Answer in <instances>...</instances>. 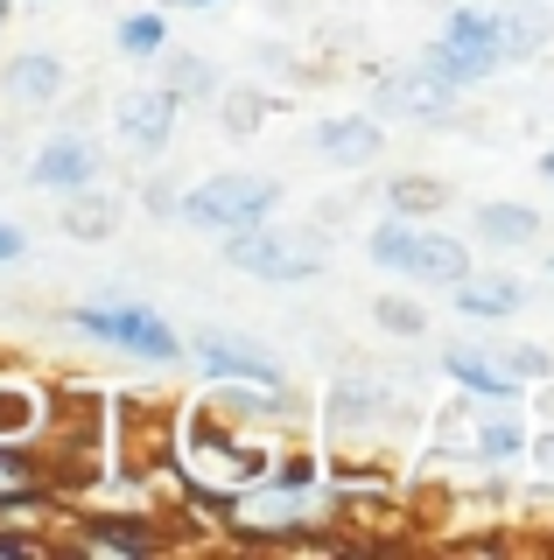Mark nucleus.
Returning a JSON list of instances; mask_svg holds the SVG:
<instances>
[{
  "label": "nucleus",
  "instance_id": "1",
  "mask_svg": "<svg viewBox=\"0 0 554 560\" xmlns=\"http://www.w3.org/2000/svg\"><path fill=\"white\" fill-rule=\"evenodd\" d=\"M224 259L253 280H274V288H296V280L323 273V245L309 232H259V224H239L224 238Z\"/></svg>",
  "mask_w": 554,
  "mask_h": 560
},
{
  "label": "nucleus",
  "instance_id": "2",
  "mask_svg": "<svg viewBox=\"0 0 554 560\" xmlns=\"http://www.w3.org/2000/svg\"><path fill=\"white\" fill-rule=\"evenodd\" d=\"M274 203H281V189L259 183V175H211V183H197L189 197H176L183 224H197V232H239V224H267Z\"/></svg>",
  "mask_w": 554,
  "mask_h": 560
},
{
  "label": "nucleus",
  "instance_id": "3",
  "mask_svg": "<svg viewBox=\"0 0 554 560\" xmlns=\"http://www.w3.org/2000/svg\"><path fill=\"white\" fill-rule=\"evenodd\" d=\"M71 329H84V337H99V343H119V350H134V358H154V364L183 358L176 329L154 308H134V302H84V308H71Z\"/></svg>",
  "mask_w": 554,
  "mask_h": 560
},
{
  "label": "nucleus",
  "instance_id": "4",
  "mask_svg": "<svg viewBox=\"0 0 554 560\" xmlns=\"http://www.w3.org/2000/svg\"><path fill=\"white\" fill-rule=\"evenodd\" d=\"M197 364L211 378H239V385H253V393H267V399H288V372L267 358V350H253L246 337H232V329H204Z\"/></svg>",
  "mask_w": 554,
  "mask_h": 560
},
{
  "label": "nucleus",
  "instance_id": "5",
  "mask_svg": "<svg viewBox=\"0 0 554 560\" xmlns=\"http://www.w3.org/2000/svg\"><path fill=\"white\" fill-rule=\"evenodd\" d=\"M113 119H119V140H127L134 154H162L169 133H176V98H169L162 84H134V92L113 98Z\"/></svg>",
  "mask_w": 554,
  "mask_h": 560
},
{
  "label": "nucleus",
  "instance_id": "6",
  "mask_svg": "<svg viewBox=\"0 0 554 560\" xmlns=\"http://www.w3.org/2000/svg\"><path fill=\"white\" fill-rule=\"evenodd\" d=\"M28 183L36 189H84V183H99V148L84 133H49L43 148H36V162H28Z\"/></svg>",
  "mask_w": 554,
  "mask_h": 560
},
{
  "label": "nucleus",
  "instance_id": "7",
  "mask_svg": "<svg viewBox=\"0 0 554 560\" xmlns=\"http://www.w3.org/2000/svg\"><path fill=\"white\" fill-rule=\"evenodd\" d=\"M442 372L457 378L463 393H477V399H519V378L492 358V350H477V343H449L442 350Z\"/></svg>",
  "mask_w": 554,
  "mask_h": 560
},
{
  "label": "nucleus",
  "instance_id": "8",
  "mask_svg": "<svg viewBox=\"0 0 554 560\" xmlns=\"http://www.w3.org/2000/svg\"><path fill=\"white\" fill-rule=\"evenodd\" d=\"M449 98H457V84L428 78V70H407V78L379 84V105H386V113H407V119H442Z\"/></svg>",
  "mask_w": 554,
  "mask_h": 560
},
{
  "label": "nucleus",
  "instance_id": "9",
  "mask_svg": "<svg viewBox=\"0 0 554 560\" xmlns=\"http://www.w3.org/2000/svg\"><path fill=\"white\" fill-rule=\"evenodd\" d=\"M316 148L331 154L337 168H366V162H379V119H366V113L323 119V127H316Z\"/></svg>",
  "mask_w": 554,
  "mask_h": 560
},
{
  "label": "nucleus",
  "instance_id": "10",
  "mask_svg": "<svg viewBox=\"0 0 554 560\" xmlns=\"http://www.w3.org/2000/svg\"><path fill=\"white\" fill-rule=\"evenodd\" d=\"M407 273H414V280H436V288H457V280L471 273V253H463L457 238H442V232H414Z\"/></svg>",
  "mask_w": 554,
  "mask_h": 560
},
{
  "label": "nucleus",
  "instance_id": "11",
  "mask_svg": "<svg viewBox=\"0 0 554 560\" xmlns=\"http://www.w3.org/2000/svg\"><path fill=\"white\" fill-rule=\"evenodd\" d=\"M57 224H64L71 238H84V245H92V238H113V232H119V203L99 197V189L84 183V189H71V203H64Z\"/></svg>",
  "mask_w": 554,
  "mask_h": 560
},
{
  "label": "nucleus",
  "instance_id": "12",
  "mask_svg": "<svg viewBox=\"0 0 554 560\" xmlns=\"http://www.w3.org/2000/svg\"><path fill=\"white\" fill-rule=\"evenodd\" d=\"M57 92H64V63L57 57H43V49H36V57H14L8 63V98L14 105H49Z\"/></svg>",
  "mask_w": 554,
  "mask_h": 560
},
{
  "label": "nucleus",
  "instance_id": "13",
  "mask_svg": "<svg viewBox=\"0 0 554 560\" xmlns=\"http://www.w3.org/2000/svg\"><path fill=\"white\" fill-rule=\"evenodd\" d=\"M428 78H442V84H477V78H492L498 57H484V49H463V43H436L422 57Z\"/></svg>",
  "mask_w": 554,
  "mask_h": 560
},
{
  "label": "nucleus",
  "instance_id": "14",
  "mask_svg": "<svg viewBox=\"0 0 554 560\" xmlns=\"http://www.w3.org/2000/svg\"><path fill=\"white\" fill-rule=\"evenodd\" d=\"M519 302H527V288H519V280H471V273L457 280V308L463 315H512Z\"/></svg>",
  "mask_w": 554,
  "mask_h": 560
},
{
  "label": "nucleus",
  "instance_id": "15",
  "mask_svg": "<svg viewBox=\"0 0 554 560\" xmlns=\"http://www.w3.org/2000/svg\"><path fill=\"white\" fill-rule=\"evenodd\" d=\"M43 428V399L28 385H0V442H28Z\"/></svg>",
  "mask_w": 554,
  "mask_h": 560
},
{
  "label": "nucleus",
  "instance_id": "16",
  "mask_svg": "<svg viewBox=\"0 0 554 560\" xmlns=\"http://www.w3.org/2000/svg\"><path fill=\"white\" fill-rule=\"evenodd\" d=\"M477 232L498 238V245H527L533 232H541V218H533L527 203H484V210H477Z\"/></svg>",
  "mask_w": 554,
  "mask_h": 560
},
{
  "label": "nucleus",
  "instance_id": "17",
  "mask_svg": "<svg viewBox=\"0 0 554 560\" xmlns=\"http://www.w3.org/2000/svg\"><path fill=\"white\" fill-rule=\"evenodd\" d=\"M218 119H224V133H232V140H253L259 119H267V92H253V84H232V92L218 98Z\"/></svg>",
  "mask_w": 554,
  "mask_h": 560
},
{
  "label": "nucleus",
  "instance_id": "18",
  "mask_svg": "<svg viewBox=\"0 0 554 560\" xmlns=\"http://www.w3.org/2000/svg\"><path fill=\"white\" fill-rule=\"evenodd\" d=\"M162 49H169V22H162V14H127V22H119V57L154 63Z\"/></svg>",
  "mask_w": 554,
  "mask_h": 560
},
{
  "label": "nucleus",
  "instance_id": "19",
  "mask_svg": "<svg viewBox=\"0 0 554 560\" xmlns=\"http://www.w3.org/2000/svg\"><path fill=\"white\" fill-rule=\"evenodd\" d=\"M442 43H463V49H484V57H498V14L457 8V14L442 22Z\"/></svg>",
  "mask_w": 554,
  "mask_h": 560
},
{
  "label": "nucleus",
  "instance_id": "20",
  "mask_svg": "<svg viewBox=\"0 0 554 560\" xmlns=\"http://www.w3.org/2000/svg\"><path fill=\"white\" fill-rule=\"evenodd\" d=\"M84 547H92V553H148L154 533H148V525H106V518H92V525H84Z\"/></svg>",
  "mask_w": 554,
  "mask_h": 560
},
{
  "label": "nucleus",
  "instance_id": "21",
  "mask_svg": "<svg viewBox=\"0 0 554 560\" xmlns=\"http://www.w3.org/2000/svg\"><path fill=\"white\" fill-rule=\"evenodd\" d=\"M366 253L379 259V267L407 273V253H414V224H407V218H386V224H379V232L366 238Z\"/></svg>",
  "mask_w": 554,
  "mask_h": 560
},
{
  "label": "nucleus",
  "instance_id": "22",
  "mask_svg": "<svg viewBox=\"0 0 554 560\" xmlns=\"http://www.w3.org/2000/svg\"><path fill=\"white\" fill-rule=\"evenodd\" d=\"M386 197H393V210H401V218H414V210H442V203H449V189H442V183H428V175H393Z\"/></svg>",
  "mask_w": 554,
  "mask_h": 560
},
{
  "label": "nucleus",
  "instance_id": "23",
  "mask_svg": "<svg viewBox=\"0 0 554 560\" xmlns=\"http://www.w3.org/2000/svg\"><path fill=\"white\" fill-rule=\"evenodd\" d=\"M492 358L506 364V372H512L519 385H527V378H547V372H554V358H547V350H533V343H492Z\"/></svg>",
  "mask_w": 554,
  "mask_h": 560
},
{
  "label": "nucleus",
  "instance_id": "24",
  "mask_svg": "<svg viewBox=\"0 0 554 560\" xmlns=\"http://www.w3.org/2000/svg\"><path fill=\"white\" fill-rule=\"evenodd\" d=\"M379 329H393V337H428V315L407 302V294H379Z\"/></svg>",
  "mask_w": 554,
  "mask_h": 560
},
{
  "label": "nucleus",
  "instance_id": "25",
  "mask_svg": "<svg viewBox=\"0 0 554 560\" xmlns=\"http://www.w3.org/2000/svg\"><path fill=\"white\" fill-rule=\"evenodd\" d=\"M169 98H189V92H211V70H204V57H169Z\"/></svg>",
  "mask_w": 554,
  "mask_h": 560
},
{
  "label": "nucleus",
  "instance_id": "26",
  "mask_svg": "<svg viewBox=\"0 0 554 560\" xmlns=\"http://www.w3.org/2000/svg\"><path fill=\"white\" fill-rule=\"evenodd\" d=\"M274 483H281V490H309V483H316V455H309V448H288L281 469H274Z\"/></svg>",
  "mask_w": 554,
  "mask_h": 560
},
{
  "label": "nucleus",
  "instance_id": "27",
  "mask_svg": "<svg viewBox=\"0 0 554 560\" xmlns=\"http://www.w3.org/2000/svg\"><path fill=\"white\" fill-rule=\"evenodd\" d=\"M22 253H28V232L0 218V267H8V259H22Z\"/></svg>",
  "mask_w": 554,
  "mask_h": 560
},
{
  "label": "nucleus",
  "instance_id": "28",
  "mask_svg": "<svg viewBox=\"0 0 554 560\" xmlns=\"http://www.w3.org/2000/svg\"><path fill=\"white\" fill-rule=\"evenodd\" d=\"M533 469H541V483L554 490V428H541V442H533Z\"/></svg>",
  "mask_w": 554,
  "mask_h": 560
},
{
  "label": "nucleus",
  "instance_id": "29",
  "mask_svg": "<svg viewBox=\"0 0 554 560\" xmlns=\"http://www.w3.org/2000/svg\"><path fill=\"white\" fill-rule=\"evenodd\" d=\"M0 553H43V539H14V533H0Z\"/></svg>",
  "mask_w": 554,
  "mask_h": 560
},
{
  "label": "nucleus",
  "instance_id": "30",
  "mask_svg": "<svg viewBox=\"0 0 554 560\" xmlns=\"http://www.w3.org/2000/svg\"><path fill=\"white\" fill-rule=\"evenodd\" d=\"M541 420H547V428H554V372L541 378Z\"/></svg>",
  "mask_w": 554,
  "mask_h": 560
},
{
  "label": "nucleus",
  "instance_id": "31",
  "mask_svg": "<svg viewBox=\"0 0 554 560\" xmlns=\"http://www.w3.org/2000/svg\"><path fill=\"white\" fill-rule=\"evenodd\" d=\"M162 8H189V14H204V8H224V0H162Z\"/></svg>",
  "mask_w": 554,
  "mask_h": 560
},
{
  "label": "nucleus",
  "instance_id": "32",
  "mask_svg": "<svg viewBox=\"0 0 554 560\" xmlns=\"http://www.w3.org/2000/svg\"><path fill=\"white\" fill-rule=\"evenodd\" d=\"M541 175H547V183H554V154H541Z\"/></svg>",
  "mask_w": 554,
  "mask_h": 560
},
{
  "label": "nucleus",
  "instance_id": "33",
  "mask_svg": "<svg viewBox=\"0 0 554 560\" xmlns=\"http://www.w3.org/2000/svg\"><path fill=\"white\" fill-rule=\"evenodd\" d=\"M0 22H8V0H0Z\"/></svg>",
  "mask_w": 554,
  "mask_h": 560
},
{
  "label": "nucleus",
  "instance_id": "34",
  "mask_svg": "<svg viewBox=\"0 0 554 560\" xmlns=\"http://www.w3.org/2000/svg\"><path fill=\"white\" fill-rule=\"evenodd\" d=\"M547 273H554V259H547Z\"/></svg>",
  "mask_w": 554,
  "mask_h": 560
}]
</instances>
